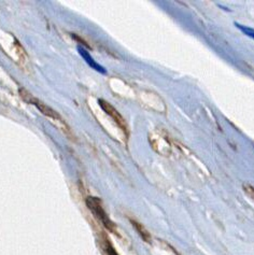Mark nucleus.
Here are the masks:
<instances>
[{"label": "nucleus", "mask_w": 254, "mask_h": 255, "mask_svg": "<svg viewBox=\"0 0 254 255\" xmlns=\"http://www.w3.org/2000/svg\"><path fill=\"white\" fill-rule=\"evenodd\" d=\"M105 248H106L107 255H119V254H118V252L116 251L115 248H113V246L109 243V241H107Z\"/></svg>", "instance_id": "nucleus-7"}, {"label": "nucleus", "mask_w": 254, "mask_h": 255, "mask_svg": "<svg viewBox=\"0 0 254 255\" xmlns=\"http://www.w3.org/2000/svg\"><path fill=\"white\" fill-rule=\"evenodd\" d=\"M243 187H244V191L247 195H248L250 198L254 199V187L250 184H247V183H245Z\"/></svg>", "instance_id": "nucleus-6"}, {"label": "nucleus", "mask_w": 254, "mask_h": 255, "mask_svg": "<svg viewBox=\"0 0 254 255\" xmlns=\"http://www.w3.org/2000/svg\"><path fill=\"white\" fill-rule=\"evenodd\" d=\"M78 50H79V52H80V54H81V56L86 60V63H88V64L92 67V68H94V69H96L97 71L102 72V73H106V69L103 68V67L100 66V65H98V64L95 62V60L91 57V55L89 54L88 51L84 50L83 48H81V46H79Z\"/></svg>", "instance_id": "nucleus-4"}, {"label": "nucleus", "mask_w": 254, "mask_h": 255, "mask_svg": "<svg viewBox=\"0 0 254 255\" xmlns=\"http://www.w3.org/2000/svg\"><path fill=\"white\" fill-rule=\"evenodd\" d=\"M131 222V224H132V226L135 227V230L137 231V233L140 235V237H141L145 243H150L151 241V236H150V234H149V232L145 230V228L140 224V223H138V222H136V221H130Z\"/></svg>", "instance_id": "nucleus-5"}, {"label": "nucleus", "mask_w": 254, "mask_h": 255, "mask_svg": "<svg viewBox=\"0 0 254 255\" xmlns=\"http://www.w3.org/2000/svg\"><path fill=\"white\" fill-rule=\"evenodd\" d=\"M238 27L240 28V30H243L247 36H249V37H251L252 39H254V30L253 29H251V28H248V27H245V26H240V25H238V24H236Z\"/></svg>", "instance_id": "nucleus-8"}, {"label": "nucleus", "mask_w": 254, "mask_h": 255, "mask_svg": "<svg viewBox=\"0 0 254 255\" xmlns=\"http://www.w3.org/2000/svg\"><path fill=\"white\" fill-rule=\"evenodd\" d=\"M86 206L89 207V209L93 214H94V217H96V219L107 228V230L112 233H116V224L112 222L108 214L105 211L102 200L97 197L90 196L86 198Z\"/></svg>", "instance_id": "nucleus-2"}, {"label": "nucleus", "mask_w": 254, "mask_h": 255, "mask_svg": "<svg viewBox=\"0 0 254 255\" xmlns=\"http://www.w3.org/2000/svg\"><path fill=\"white\" fill-rule=\"evenodd\" d=\"M98 103H99L100 108H102L107 114H108L111 119H113V121H115V122L118 124L120 128L123 130L126 138L128 137L129 131H128V127H127V123L125 122L123 117L118 112V110L115 108V107L110 105L108 102H106V100H104V99H99Z\"/></svg>", "instance_id": "nucleus-3"}, {"label": "nucleus", "mask_w": 254, "mask_h": 255, "mask_svg": "<svg viewBox=\"0 0 254 255\" xmlns=\"http://www.w3.org/2000/svg\"><path fill=\"white\" fill-rule=\"evenodd\" d=\"M19 93H21V96H22V98L25 100L26 103H28V104H31V105L35 106L40 112L44 114L45 117H48V118L52 119L53 121H55V122H57L59 127H61L62 129L66 130V132H68V131L70 132V129L68 128V126L66 125L65 121L62 119V117L59 116V114L56 111H54L52 108H50L49 106H46L42 102H40V100L37 99L36 97L31 96L28 92H26L24 90H21V92H19Z\"/></svg>", "instance_id": "nucleus-1"}]
</instances>
